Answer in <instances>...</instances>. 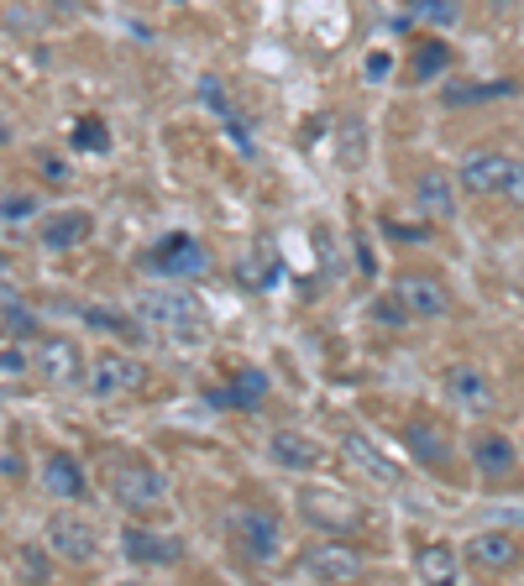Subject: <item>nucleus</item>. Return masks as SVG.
<instances>
[{
	"mask_svg": "<svg viewBox=\"0 0 524 586\" xmlns=\"http://www.w3.org/2000/svg\"><path fill=\"white\" fill-rule=\"evenodd\" d=\"M84 320L100 330H111V335H121V341H143L147 335L143 325H132V320H121V314H105V309H84Z\"/></svg>",
	"mask_w": 524,
	"mask_h": 586,
	"instance_id": "bb28decb",
	"label": "nucleus"
},
{
	"mask_svg": "<svg viewBox=\"0 0 524 586\" xmlns=\"http://www.w3.org/2000/svg\"><path fill=\"white\" fill-rule=\"evenodd\" d=\"M299 514L310 518L320 535H357L362 529V503L335 487H305L299 493Z\"/></svg>",
	"mask_w": 524,
	"mask_h": 586,
	"instance_id": "0eeeda50",
	"label": "nucleus"
},
{
	"mask_svg": "<svg viewBox=\"0 0 524 586\" xmlns=\"http://www.w3.org/2000/svg\"><path fill=\"white\" fill-rule=\"evenodd\" d=\"M143 262L152 267V273H163V278H200V273L210 267V252H205L194 235L173 231V235H163V241H158Z\"/></svg>",
	"mask_w": 524,
	"mask_h": 586,
	"instance_id": "6e6552de",
	"label": "nucleus"
},
{
	"mask_svg": "<svg viewBox=\"0 0 524 586\" xmlns=\"http://www.w3.org/2000/svg\"><path fill=\"white\" fill-rule=\"evenodd\" d=\"M32 372L48 377V382H79V377H84V352L73 346L69 335H37Z\"/></svg>",
	"mask_w": 524,
	"mask_h": 586,
	"instance_id": "9b49d317",
	"label": "nucleus"
},
{
	"mask_svg": "<svg viewBox=\"0 0 524 586\" xmlns=\"http://www.w3.org/2000/svg\"><path fill=\"white\" fill-rule=\"evenodd\" d=\"M388 69H394V64H388V53H373V58H367V73H373V79H383Z\"/></svg>",
	"mask_w": 524,
	"mask_h": 586,
	"instance_id": "473e14b6",
	"label": "nucleus"
},
{
	"mask_svg": "<svg viewBox=\"0 0 524 586\" xmlns=\"http://www.w3.org/2000/svg\"><path fill=\"white\" fill-rule=\"evenodd\" d=\"M226 535H231L241 561H252V565H273L278 540H284V535H278V518L267 514V508H237L231 524H226Z\"/></svg>",
	"mask_w": 524,
	"mask_h": 586,
	"instance_id": "39448f33",
	"label": "nucleus"
},
{
	"mask_svg": "<svg viewBox=\"0 0 524 586\" xmlns=\"http://www.w3.org/2000/svg\"><path fill=\"white\" fill-rule=\"evenodd\" d=\"M462 561L472 565V571H514L524 561V544L509 529H482V535H472V540L462 544Z\"/></svg>",
	"mask_w": 524,
	"mask_h": 586,
	"instance_id": "9d476101",
	"label": "nucleus"
},
{
	"mask_svg": "<svg viewBox=\"0 0 524 586\" xmlns=\"http://www.w3.org/2000/svg\"><path fill=\"white\" fill-rule=\"evenodd\" d=\"M405 450L425 471H446V467H452V440H446V429H441L435 420H425V414H414V420L405 424Z\"/></svg>",
	"mask_w": 524,
	"mask_h": 586,
	"instance_id": "ddd939ff",
	"label": "nucleus"
},
{
	"mask_svg": "<svg viewBox=\"0 0 524 586\" xmlns=\"http://www.w3.org/2000/svg\"><path fill=\"white\" fill-rule=\"evenodd\" d=\"M341 456H346L367 482H378V487H399V461H394V456H383V450L373 446L367 435H357V429L341 440Z\"/></svg>",
	"mask_w": 524,
	"mask_h": 586,
	"instance_id": "2eb2a0df",
	"label": "nucleus"
},
{
	"mask_svg": "<svg viewBox=\"0 0 524 586\" xmlns=\"http://www.w3.org/2000/svg\"><path fill=\"white\" fill-rule=\"evenodd\" d=\"M267 456H273V467H284V471H315L320 461H326L320 440H310L305 429H273Z\"/></svg>",
	"mask_w": 524,
	"mask_h": 586,
	"instance_id": "dca6fc26",
	"label": "nucleus"
},
{
	"mask_svg": "<svg viewBox=\"0 0 524 586\" xmlns=\"http://www.w3.org/2000/svg\"><path fill=\"white\" fill-rule=\"evenodd\" d=\"M446 393H452L462 409H477V414H482V409H493V382L477 372V367H467V361L446 372Z\"/></svg>",
	"mask_w": 524,
	"mask_h": 586,
	"instance_id": "aec40b11",
	"label": "nucleus"
},
{
	"mask_svg": "<svg viewBox=\"0 0 524 586\" xmlns=\"http://www.w3.org/2000/svg\"><path fill=\"white\" fill-rule=\"evenodd\" d=\"M147 382V367L137 356H121V352H100L95 367H90V393L95 399H121V393H137Z\"/></svg>",
	"mask_w": 524,
	"mask_h": 586,
	"instance_id": "1a4fd4ad",
	"label": "nucleus"
},
{
	"mask_svg": "<svg viewBox=\"0 0 524 586\" xmlns=\"http://www.w3.org/2000/svg\"><path fill=\"white\" fill-rule=\"evenodd\" d=\"M446 64H452V47L441 43V37H425V43H420V53H414V64H409V79H414V84H430V79L446 69Z\"/></svg>",
	"mask_w": 524,
	"mask_h": 586,
	"instance_id": "393cba45",
	"label": "nucleus"
},
{
	"mask_svg": "<svg viewBox=\"0 0 524 586\" xmlns=\"http://www.w3.org/2000/svg\"><path fill=\"white\" fill-rule=\"evenodd\" d=\"M414 205H420L430 220H452L456 215V184L441 173V168H425L420 184H414Z\"/></svg>",
	"mask_w": 524,
	"mask_h": 586,
	"instance_id": "a211bd4d",
	"label": "nucleus"
},
{
	"mask_svg": "<svg viewBox=\"0 0 524 586\" xmlns=\"http://www.w3.org/2000/svg\"><path fill=\"white\" fill-rule=\"evenodd\" d=\"M394 299H399L414 320H435V314H446V305H452L446 283L430 278V273H405V278H399V288H394Z\"/></svg>",
	"mask_w": 524,
	"mask_h": 586,
	"instance_id": "4468645a",
	"label": "nucleus"
},
{
	"mask_svg": "<svg viewBox=\"0 0 524 586\" xmlns=\"http://www.w3.org/2000/svg\"><path fill=\"white\" fill-rule=\"evenodd\" d=\"M499 94H514V79H499V84H467V90H446V105H472V100H499Z\"/></svg>",
	"mask_w": 524,
	"mask_h": 586,
	"instance_id": "a878e982",
	"label": "nucleus"
},
{
	"mask_svg": "<svg viewBox=\"0 0 524 586\" xmlns=\"http://www.w3.org/2000/svg\"><path fill=\"white\" fill-rule=\"evenodd\" d=\"M414 16H425L430 26H452L456 22V0H409Z\"/></svg>",
	"mask_w": 524,
	"mask_h": 586,
	"instance_id": "cd10ccee",
	"label": "nucleus"
},
{
	"mask_svg": "<svg viewBox=\"0 0 524 586\" xmlns=\"http://www.w3.org/2000/svg\"><path fill=\"white\" fill-rule=\"evenodd\" d=\"M237 283L247 288V294H267V288L278 283V257H273L267 246H258V252H247V257L237 262Z\"/></svg>",
	"mask_w": 524,
	"mask_h": 586,
	"instance_id": "5701e85b",
	"label": "nucleus"
},
{
	"mask_svg": "<svg viewBox=\"0 0 524 586\" xmlns=\"http://www.w3.org/2000/svg\"><path fill=\"white\" fill-rule=\"evenodd\" d=\"M472 467L499 482V476H509V471L520 467V450H514L509 435H493V429H488V435H477L472 440Z\"/></svg>",
	"mask_w": 524,
	"mask_h": 586,
	"instance_id": "f3484780",
	"label": "nucleus"
},
{
	"mask_svg": "<svg viewBox=\"0 0 524 586\" xmlns=\"http://www.w3.org/2000/svg\"><path fill=\"white\" fill-rule=\"evenodd\" d=\"M43 487H48L53 497H64V503H73V497H84V471H79V461L73 456H48V467H43Z\"/></svg>",
	"mask_w": 524,
	"mask_h": 586,
	"instance_id": "4be33fe9",
	"label": "nucleus"
},
{
	"mask_svg": "<svg viewBox=\"0 0 524 586\" xmlns=\"http://www.w3.org/2000/svg\"><path fill=\"white\" fill-rule=\"evenodd\" d=\"M262 393H267V377L252 372V367H241V372L231 377V388H220V393H215V403H231V409H252Z\"/></svg>",
	"mask_w": 524,
	"mask_h": 586,
	"instance_id": "b1692460",
	"label": "nucleus"
},
{
	"mask_svg": "<svg viewBox=\"0 0 524 586\" xmlns=\"http://www.w3.org/2000/svg\"><path fill=\"white\" fill-rule=\"evenodd\" d=\"M462 188H467V194H482V199L524 205V158H509V152H467Z\"/></svg>",
	"mask_w": 524,
	"mask_h": 586,
	"instance_id": "f03ea898",
	"label": "nucleus"
},
{
	"mask_svg": "<svg viewBox=\"0 0 524 586\" xmlns=\"http://www.w3.org/2000/svg\"><path fill=\"white\" fill-rule=\"evenodd\" d=\"M0 518H5V503H0Z\"/></svg>",
	"mask_w": 524,
	"mask_h": 586,
	"instance_id": "72a5a7b5",
	"label": "nucleus"
},
{
	"mask_svg": "<svg viewBox=\"0 0 524 586\" xmlns=\"http://www.w3.org/2000/svg\"><path fill=\"white\" fill-rule=\"evenodd\" d=\"M105 487H111V497H116L126 514H147V508H158L168 497L163 476L147 467V461H132V456H121V461L105 467Z\"/></svg>",
	"mask_w": 524,
	"mask_h": 586,
	"instance_id": "7ed1b4c3",
	"label": "nucleus"
},
{
	"mask_svg": "<svg viewBox=\"0 0 524 586\" xmlns=\"http://www.w3.org/2000/svg\"><path fill=\"white\" fill-rule=\"evenodd\" d=\"M73 141H79V147H95V152H100V147H105L111 137H105V126H100V120L90 116L84 126H79V131H73Z\"/></svg>",
	"mask_w": 524,
	"mask_h": 586,
	"instance_id": "7c9ffc66",
	"label": "nucleus"
},
{
	"mask_svg": "<svg viewBox=\"0 0 524 586\" xmlns=\"http://www.w3.org/2000/svg\"><path fill=\"white\" fill-rule=\"evenodd\" d=\"M43 550L58 555L64 565H90L100 555V529L79 514H53L43 529Z\"/></svg>",
	"mask_w": 524,
	"mask_h": 586,
	"instance_id": "423d86ee",
	"label": "nucleus"
},
{
	"mask_svg": "<svg viewBox=\"0 0 524 586\" xmlns=\"http://www.w3.org/2000/svg\"><path fill=\"white\" fill-rule=\"evenodd\" d=\"M0 215H5V220H26V215H32V199H26V194H11V199L0 205Z\"/></svg>",
	"mask_w": 524,
	"mask_h": 586,
	"instance_id": "2f4dec72",
	"label": "nucleus"
},
{
	"mask_svg": "<svg viewBox=\"0 0 524 586\" xmlns=\"http://www.w3.org/2000/svg\"><path fill=\"white\" fill-rule=\"evenodd\" d=\"M137 320L173 335V341H190V346L210 335V309L200 305V294H190V288H152V294H143Z\"/></svg>",
	"mask_w": 524,
	"mask_h": 586,
	"instance_id": "f257e3e1",
	"label": "nucleus"
},
{
	"mask_svg": "<svg viewBox=\"0 0 524 586\" xmlns=\"http://www.w3.org/2000/svg\"><path fill=\"white\" fill-rule=\"evenodd\" d=\"M16 571H26L32 582H48V555H43V550H22V555H16Z\"/></svg>",
	"mask_w": 524,
	"mask_h": 586,
	"instance_id": "c756f323",
	"label": "nucleus"
},
{
	"mask_svg": "<svg viewBox=\"0 0 524 586\" xmlns=\"http://www.w3.org/2000/svg\"><path fill=\"white\" fill-rule=\"evenodd\" d=\"M121 550H126V561L132 565H147V571H163V565L184 561V540H173V535H152V529H137V524L121 535Z\"/></svg>",
	"mask_w": 524,
	"mask_h": 586,
	"instance_id": "f8f14e48",
	"label": "nucleus"
},
{
	"mask_svg": "<svg viewBox=\"0 0 524 586\" xmlns=\"http://www.w3.org/2000/svg\"><path fill=\"white\" fill-rule=\"evenodd\" d=\"M362 555L352 550V544L341 540H315L299 550V561H294V576L299 582H357L362 576Z\"/></svg>",
	"mask_w": 524,
	"mask_h": 586,
	"instance_id": "20e7f679",
	"label": "nucleus"
},
{
	"mask_svg": "<svg viewBox=\"0 0 524 586\" xmlns=\"http://www.w3.org/2000/svg\"><path fill=\"white\" fill-rule=\"evenodd\" d=\"M414 571H420V582H462V555L452 544L430 540L414 550Z\"/></svg>",
	"mask_w": 524,
	"mask_h": 586,
	"instance_id": "412c9836",
	"label": "nucleus"
},
{
	"mask_svg": "<svg viewBox=\"0 0 524 586\" xmlns=\"http://www.w3.org/2000/svg\"><path fill=\"white\" fill-rule=\"evenodd\" d=\"M0 372L5 377L32 372V352H26V346H0Z\"/></svg>",
	"mask_w": 524,
	"mask_h": 586,
	"instance_id": "c85d7f7f",
	"label": "nucleus"
},
{
	"mask_svg": "<svg viewBox=\"0 0 524 586\" xmlns=\"http://www.w3.org/2000/svg\"><path fill=\"white\" fill-rule=\"evenodd\" d=\"M95 235V220L84 210H64V215H53L48 226H43V246L48 252H73V246H84Z\"/></svg>",
	"mask_w": 524,
	"mask_h": 586,
	"instance_id": "6ab92c4d",
	"label": "nucleus"
}]
</instances>
